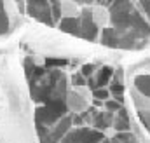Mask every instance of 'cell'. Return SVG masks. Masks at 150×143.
Listing matches in <instances>:
<instances>
[{
    "label": "cell",
    "instance_id": "cell-5",
    "mask_svg": "<svg viewBox=\"0 0 150 143\" xmlns=\"http://www.w3.org/2000/svg\"><path fill=\"white\" fill-rule=\"evenodd\" d=\"M33 63L38 65V67H42V65L45 63V59H44V58H33Z\"/></svg>",
    "mask_w": 150,
    "mask_h": 143
},
{
    "label": "cell",
    "instance_id": "cell-2",
    "mask_svg": "<svg viewBox=\"0 0 150 143\" xmlns=\"http://www.w3.org/2000/svg\"><path fill=\"white\" fill-rule=\"evenodd\" d=\"M89 18L93 26H96L98 30H108L112 26V11L108 9V5H103V4L91 5Z\"/></svg>",
    "mask_w": 150,
    "mask_h": 143
},
{
    "label": "cell",
    "instance_id": "cell-3",
    "mask_svg": "<svg viewBox=\"0 0 150 143\" xmlns=\"http://www.w3.org/2000/svg\"><path fill=\"white\" fill-rule=\"evenodd\" d=\"M56 9H58V16L65 21H74V19H79L82 16V9L84 5L77 4V2H72V0H61L56 4Z\"/></svg>",
    "mask_w": 150,
    "mask_h": 143
},
{
    "label": "cell",
    "instance_id": "cell-1",
    "mask_svg": "<svg viewBox=\"0 0 150 143\" xmlns=\"http://www.w3.org/2000/svg\"><path fill=\"white\" fill-rule=\"evenodd\" d=\"M93 101V91L87 84H72L65 91V107L74 115L86 113Z\"/></svg>",
    "mask_w": 150,
    "mask_h": 143
},
{
    "label": "cell",
    "instance_id": "cell-4",
    "mask_svg": "<svg viewBox=\"0 0 150 143\" xmlns=\"http://www.w3.org/2000/svg\"><path fill=\"white\" fill-rule=\"evenodd\" d=\"M136 86L143 96L150 98V75H142L136 79Z\"/></svg>",
    "mask_w": 150,
    "mask_h": 143
}]
</instances>
